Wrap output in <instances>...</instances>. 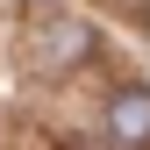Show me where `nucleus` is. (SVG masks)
Wrapping results in <instances>:
<instances>
[{
  "label": "nucleus",
  "instance_id": "1",
  "mask_svg": "<svg viewBox=\"0 0 150 150\" xmlns=\"http://www.w3.org/2000/svg\"><path fill=\"white\" fill-rule=\"evenodd\" d=\"M22 43H29V64H36V71H64V64H79L86 50H93V29L79 22V14H64V7H50V0H36Z\"/></svg>",
  "mask_w": 150,
  "mask_h": 150
},
{
  "label": "nucleus",
  "instance_id": "2",
  "mask_svg": "<svg viewBox=\"0 0 150 150\" xmlns=\"http://www.w3.org/2000/svg\"><path fill=\"white\" fill-rule=\"evenodd\" d=\"M107 129H115V143H122V150L150 143V93H143V86H136V93H115V115H107Z\"/></svg>",
  "mask_w": 150,
  "mask_h": 150
},
{
  "label": "nucleus",
  "instance_id": "3",
  "mask_svg": "<svg viewBox=\"0 0 150 150\" xmlns=\"http://www.w3.org/2000/svg\"><path fill=\"white\" fill-rule=\"evenodd\" d=\"M71 150H100V143H71Z\"/></svg>",
  "mask_w": 150,
  "mask_h": 150
}]
</instances>
